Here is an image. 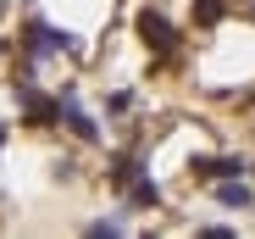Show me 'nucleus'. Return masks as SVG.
<instances>
[{
  "label": "nucleus",
  "mask_w": 255,
  "mask_h": 239,
  "mask_svg": "<svg viewBox=\"0 0 255 239\" xmlns=\"http://www.w3.org/2000/svg\"><path fill=\"white\" fill-rule=\"evenodd\" d=\"M22 50L28 56H56V50H72V39L61 28H50V22H28L22 28Z\"/></svg>",
  "instance_id": "nucleus-1"
},
{
  "label": "nucleus",
  "mask_w": 255,
  "mask_h": 239,
  "mask_svg": "<svg viewBox=\"0 0 255 239\" xmlns=\"http://www.w3.org/2000/svg\"><path fill=\"white\" fill-rule=\"evenodd\" d=\"M139 39H144L150 50H172V45H178V33H172V22H166L161 11H150V6L139 11Z\"/></svg>",
  "instance_id": "nucleus-2"
},
{
  "label": "nucleus",
  "mask_w": 255,
  "mask_h": 239,
  "mask_svg": "<svg viewBox=\"0 0 255 239\" xmlns=\"http://www.w3.org/2000/svg\"><path fill=\"white\" fill-rule=\"evenodd\" d=\"M61 117H67V128H72V134H78L83 145H95V139H100V128H95V123H89V117H83V111H78V100H72V89L61 95Z\"/></svg>",
  "instance_id": "nucleus-3"
},
{
  "label": "nucleus",
  "mask_w": 255,
  "mask_h": 239,
  "mask_svg": "<svg viewBox=\"0 0 255 239\" xmlns=\"http://www.w3.org/2000/svg\"><path fill=\"white\" fill-rule=\"evenodd\" d=\"M217 201L244 212V206H250V184H244V178H222V184H217Z\"/></svg>",
  "instance_id": "nucleus-4"
},
{
  "label": "nucleus",
  "mask_w": 255,
  "mask_h": 239,
  "mask_svg": "<svg viewBox=\"0 0 255 239\" xmlns=\"http://www.w3.org/2000/svg\"><path fill=\"white\" fill-rule=\"evenodd\" d=\"M128 201H133V206H155V201H161V189H155L150 178H139L133 189H128Z\"/></svg>",
  "instance_id": "nucleus-5"
},
{
  "label": "nucleus",
  "mask_w": 255,
  "mask_h": 239,
  "mask_svg": "<svg viewBox=\"0 0 255 239\" xmlns=\"http://www.w3.org/2000/svg\"><path fill=\"white\" fill-rule=\"evenodd\" d=\"M194 17H200V22H217V17H222V0H194Z\"/></svg>",
  "instance_id": "nucleus-6"
}]
</instances>
